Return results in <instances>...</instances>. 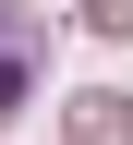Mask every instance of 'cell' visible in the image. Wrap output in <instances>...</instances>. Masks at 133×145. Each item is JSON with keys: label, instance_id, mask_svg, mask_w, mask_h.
I'll return each instance as SVG.
<instances>
[{"label": "cell", "instance_id": "1", "mask_svg": "<svg viewBox=\"0 0 133 145\" xmlns=\"http://www.w3.org/2000/svg\"><path fill=\"white\" fill-rule=\"evenodd\" d=\"M36 85H48V12L36 0H0V133L36 109Z\"/></svg>", "mask_w": 133, "mask_h": 145}, {"label": "cell", "instance_id": "2", "mask_svg": "<svg viewBox=\"0 0 133 145\" xmlns=\"http://www.w3.org/2000/svg\"><path fill=\"white\" fill-rule=\"evenodd\" d=\"M73 145H133V97H121V85L73 97Z\"/></svg>", "mask_w": 133, "mask_h": 145}, {"label": "cell", "instance_id": "3", "mask_svg": "<svg viewBox=\"0 0 133 145\" xmlns=\"http://www.w3.org/2000/svg\"><path fill=\"white\" fill-rule=\"evenodd\" d=\"M85 24H97L109 48H133V0H85Z\"/></svg>", "mask_w": 133, "mask_h": 145}]
</instances>
